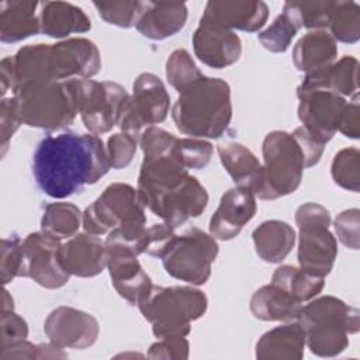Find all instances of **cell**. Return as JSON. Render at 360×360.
<instances>
[{
    "label": "cell",
    "mask_w": 360,
    "mask_h": 360,
    "mask_svg": "<svg viewBox=\"0 0 360 360\" xmlns=\"http://www.w3.org/2000/svg\"><path fill=\"white\" fill-rule=\"evenodd\" d=\"M111 163L98 135L62 132L42 138L32 156L37 186L51 198L62 200L96 184Z\"/></svg>",
    "instance_id": "6da1fadb"
},
{
    "label": "cell",
    "mask_w": 360,
    "mask_h": 360,
    "mask_svg": "<svg viewBox=\"0 0 360 360\" xmlns=\"http://www.w3.org/2000/svg\"><path fill=\"white\" fill-rule=\"evenodd\" d=\"M14 58L17 86L30 82H66L90 79L101 69L97 45L87 38H69L56 44L25 45Z\"/></svg>",
    "instance_id": "7a4b0ae2"
},
{
    "label": "cell",
    "mask_w": 360,
    "mask_h": 360,
    "mask_svg": "<svg viewBox=\"0 0 360 360\" xmlns=\"http://www.w3.org/2000/svg\"><path fill=\"white\" fill-rule=\"evenodd\" d=\"M176 128L191 138L217 139L232 120L231 87L219 77L202 76L179 93L172 108Z\"/></svg>",
    "instance_id": "3957f363"
},
{
    "label": "cell",
    "mask_w": 360,
    "mask_h": 360,
    "mask_svg": "<svg viewBox=\"0 0 360 360\" xmlns=\"http://www.w3.org/2000/svg\"><path fill=\"white\" fill-rule=\"evenodd\" d=\"M305 332V345L319 357H335L349 346V335L360 329V315L333 295H322L302 305L297 318Z\"/></svg>",
    "instance_id": "277c9868"
},
{
    "label": "cell",
    "mask_w": 360,
    "mask_h": 360,
    "mask_svg": "<svg viewBox=\"0 0 360 360\" xmlns=\"http://www.w3.org/2000/svg\"><path fill=\"white\" fill-rule=\"evenodd\" d=\"M208 307L205 294L190 285H153L138 304L143 318L152 325V333L166 336H187L191 322L200 319Z\"/></svg>",
    "instance_id": "5b68a950"
},
{
    "label": "cell",
    "mask_w": 360,
    "mask_h": 360,
    "mask_svg": "<svg viewBox=\"0 0 360 360\" xmlns=\"http://www.w3.org/2000/svg\"><path fill=\"white\" fill-rule=\"evenodd\" d=\"M21 122L48 131L73 124L77 112L72 80L30 82L14 89Z\"/></svg>",
    "instance_id": "8992f818"
},
{
    "label": "cell",
    "mask_w": 360,
    "mask_h": 360,
    "mask_svg": "<svg viewBox=\"0 0 360 360\" xmlns=\"http://www.w3.org/2000/svg\"><path fill=\"white\" fill-rule=\"evenodd\" d=\"M262 153V181L255 195L260 200H277L294 193L307 167L302 149L292 134L269 132L263 139Z\"/></svg>",
    "instance_id": "52a82bcc"
},
{
    "label": "cell",
    "mask_w": 360,
    "mask_h": 360,
    "mask_svg": "<svg viewBox=\"0 0 360 360\" xmlns=\"http://www.w3.org/2000/svg\"><path fill=\"white\" fill-rule=\"evenodd\" d=\"M295 222L300 267L321 277L328 276L338 256V240L329 231V211L318 202H305L297 208Z\"/></svg>",
    "instance_id": "ba28073f"
},
{
    "label": "cell",
    "mask_w": 360,
    "mask_h": 360,
    "mask_svg": "<svg viewBox=\"0 0 360 360\" xmlns=\"http://www.w3.org/2000/svg\"><path fill=\"white\" fill-rule=\"evenodd\" d=\"M214 236L198 228L176 235L162 256L166 273L191 285H202L211 277V267L218 256Z\"/></svg>",
    "instance_id": "9c48e42d"
},
{
    "label": "cell",
    "mask_w": 360,
    "mask_h": 360,
    "mask_svg": "<svg viewBox=\"0 0 360 360\" xmlns=\"http://www.w3.org/2000/svg\"><path fill=\"white\" fill-rule=\"evenodd\" d=\"M77 112L86 129L94 135L111 131L121 118L128 91L115 82H97L93 79H73Z\"/></svg>",
    "instance_id": "30bf717a"
},
{
    "label": "cell",
    "mask_w": 360,
    "mask_h": 360,
    "mask_svg": "<svg viewBox=\"0 0 360 360\" xmlns=\"http://www.w3.org/2000/svg\"><path fill=\"white\" fill-rule=\"evenodd\" d=\"M145 207L138 190L127 183H112L83 211L82 226L84 232L101 236L114 228L143 218Z\"/></svg>",
    "instance_id": "8fae6325"
},
{
    "label": "cell",
    "mask_w": 360,
    "mask_h": 360,
    "mask_svg": "<svg viewBox=\"0 0 360 360\" xmlns=\"http://www.w3.org/2000/svg\"><path fill=\"white\" fill-rule=\"evenodd\" d=\"M170 110V96L165 83L153 73H141L134 84L120 118V128L136 138L142 129L166 120Z\"/></svg>",
    "instance_id": "7c38bea8"
},
{
    "label": "cell",
    "mask_w": 360,
    "mask_h": 360,
    "mask_svg": "<svg viewBox=\"0 0 360 360\" xmlns=\"http://www.w3.org/2000/svg\"><path fill=\"white\" fill-rule=\"evenodd\" d=\"M60 240L44 232H32L22 240V256L18 277L34 280L44 288L63 287L70 274L60 260Z\"/></svg>",
    "instance_id": "4fadbf2b"
},
{
    "label": "cell",
    "mask_w": 360,
    "mask_h": 360,
    "mask_svg": "<svg viewBox=\"0 0 360 360\" xmlns=\"http://www.w3.org/2000/svg\"><path fill=\"white\" fill-rule=\"evenodd\" d=\"M297 96L301 127L318 142L326 145L338 131L347 101L326 90H297Z\"/></svg>",
    "instance_id": "5bb4252c"
},
{
    "label": "cell",
    "mask_w": 360,
    "mask_h": 360,
    "mask_svg": "<svg viewBox=\"0 0 360 360\" xmlns=\"http://www.w3.org/2000/svg\"><path fill=\"white\" fill-rule=\"evenodd\" d=\"M44 332L51 343L62 349H87L100 333L98 321L89 312L60 305L49 312Z\"/></svg>",
    "instance_id": "9a60e30c"
},
{
    "label": "cell",
    "mask_w": 360,
    "mask_h": 360,
    "mask_svg": "<svg viewBox=\"0 0 360 360\" xmlns=\"http://www.w3.org/2000/svg\"><path fill=\"white\" fill-rule=\"evenodd\" d=\"M193 49L197 59L204 65L224 69L239 60L242 41L235 31L201 18L193 35Z\"/></svg>",
    "instance_id": "2e32d148"
},
{
    "label": "cell",
    "mask_w": 360,
    "mask_h": 360,
    "mask_svg": "<svg viewBox=\"0 0 360 360\" xmlns=\"http://www.w3.org/2000/svg\"><path fill=\"white\" fill-rule=\"evenodd\" d=\"M107 248V269L111 283L121 298L131 305H136L148 295L153 284L148 273L138 260V255L121 248Z\"/></svg>",
    "instance_id": "e0dca14e"
},
{
    "label": "cell",
    "mask_w": 360,
    "mask_h": 360,
    "mask_svg": "<svg viewBox=\"0 0 360 360\" xmlns=\"http://www.w3.org/2000/svg\"><path fill=\"white\" fill-rule=\"evenodd\" d=\"M257 211L256 195L245 187L235 186L225 191L210 219V235L219 240H231L240 233Z\"/></svg>",
    "instance_id": "ac0fdd59"
},
{
    "label": "cell",
    "mask_w": 360,
    "mask_h": 360,
    "mask_svg": "<svg viewBox=\"0 0 360 360\" xmlns=\"http://www.w3.org/2000/svg\"><path fill=\"white\" fill-rule=\"evenodd\" d=\"M208 193L205 187L191 174L173 191L162 197L150 210L165 224L181 226L190 218H195L207 208Z\"/></svg>",
    "instance_id": "d6986e66"
},
{
    "label": "cell",
    "mask_w": 360,
    "mask_h": 360,
    "mask_svg": "<svg viewBox=\"0 0 360 360\" xmlns=\"http://www.w3.org/2000/svg\"><path fill=\"white\" fill-rule=\"evenodd\" d=\"M60 260L70 276L96 277L107 267V248L100 236L83 232L62 243Z\"/></svg>",
    "instance_id": "ffe728a7"
},
{
    "label": "cell",
    "mask_w": 360,
    "mask_h": 360,
    "mask_svg": "<svg viewBox=\"0 0 360 360\" xmlns=\"http://www.w3.org/2000/svg\"><path fill=\"white\" fill-rule=\"evenodd\" d=\"M267 17L269 7L264 1L211 0L205 4L201 18L231 31L239 30L246 32H256L263 28Z\"/></svg>",
    "instance_id": "44dd1931"
},
{
    "label": "cell",
    "mask_w": 360,
    "mask_h": 360,
    "mask_svg": "<svg viewBox=\"0 0 360 360\" xmlns=\"http://www.w3.org/2000/svg\"><path fill=\"white\" fill-rule=\"evenodd\" d=\"M187 6L179 1H141L135 22L138 32L149 39L162 41L176 35L187 21Z\"/></svg>",
    "instance_id": "7402d4cb"
},
{
    "label": "cell",
    "mask_w": 360,
    "mask_h": 360,
    "mask_svg": "<svg viewBox=\"0 0 360 360\" xmlns=\"http://www.w3.org/2000/svg\"><path fill=\"white\" fill-rule=\"evenodd\" d=\"M297 90H326L342 97L356 96L359 90V60L352 55H345L338 62L305 75Z\"/></svg>",
    "instance_id": "603a6c76"
},
{
    "label": "cell",
    "mask_w": 360,
    "mask_h": 360,
    "mask_svg": "<svg viewBox=\"0 0 360 360\" xmlns=\"http://www.w3.org/2000/svg\"><path fill=\"white\" fill-rule=\"evenodd\" d=\"M305 349V332L294 321L276 326L260 336L256 343L259 360H301Z\"/></svg>",
    "instance_id": "cb8c5ba5"
},
{
    "label": "cell",
    "mask_w": 360,
    "mask_h": 360,
    "mask_svg": "<svg viewBox=\"0 0 360 360\" xmlns=\"http://www.w3.org/2000/svg\"><path fill=\"white\" fill-rule=\"evenodd\" d=\"M39 1H1L0 3V39L14 44L41 32Z\"/></svg>",
    "instance_id": "d4e9b609"
},
{
    "label": "cell",
    "mask_w": 360,
    "mask_h": 360,
    "mask_svg": "<svg viewBox=\"0 0 360 360\" xmlns=\"http://www.w3.org/2000/svg\"><path fill=\"white\" fill-rule=\"evenodd\" d=\"M41 32L51 38H65L70 34L87 32L91 21L86 13L66 1H42L39 6Z\"/></svg>",
    "instance_id": "484cf974"
},
{
    "label": "cell",
    "mask_w": 360,
    "mask_h": 360,
    "mask_svg": "<svg viewBox=\"0 0 360 360\" xmlns=\"http://www.w3.org/2000/svg\"><path fill=\"white\" fill-rule=\"evenodd\" d=\"M250 312L256 319L266 322L297 321L302 302L287 291L270 283L256 290L250 298Z\"/></svg>",
    "instance_id": "4316f807"
},
{
    "label": "cell",
    "mask_w": 360,
    "mask_h": 360,
    "mask_svg": "<svg viewBox=\"0 0 360 360\" xmlns=\"http://www.w3.org/2000/svg\"><path fill=\"white\" fill-rule=\"evenodd\" d=\"M217 150L222 166L233 183L256 194L262 181V163L256 155L238 142L219 143Z\"/></svg>",
    "instance_id": "83f0119b"
},
{
    "label": "cell",
    "mask_w": 360,
    "mask_h": 360,
    "mask_svg": "<svg viewBox=\"0 0 360 360\" xmlns=\"http://www.w3.org/2000/svg\"><path fill=\"white\" fill-rule=\"evenodd\" d=\"M336 56V41L326 31H309L298 39L292 49V63L305 75L332 65Z\"/></svg>",
    "instance_id": "f1b7e54d"
},
{
    "label": "cell",
    "mask_w": 360,
    "mask_h": 360,
    "mask_svg": "<svg viewBox=\"0 0 360 360\" xmlns=\"http://www.w3.org/2000/svg\"><path fill=\"white\" fill-rule=\"evenodd\" d=\"M256 255L267 263H281L292 250L297 235L294 228L280 219L262 222L252 233Z\"/></svg>",
    "instance_id": "f546056e"
},
{
    "label": "cell",
    "mask_w": 360,
    "mask_h": 360,
    "mask_svg": "<svg viewBox=\"0 0 360 360\" xmlns=\"http://www.w3.org/2000/svg\"><path fill=\"white\" fill-rule=\"evenodd\" d=\"M270 283L287 291L297 301L305 302L315 298L322 291L325 285V277L304 270L300 266L295 267L284 264L276 269Z\"/></svg>",
    "instance_id": "4dcf8cb0"
},
{
    "label": "cell",
    "mask_w": 360,
    "mask_h": 360,
    "mask_svg": "<svg viewBox=\"0 0 360 360\" xmlns=\"http://www.w3.org/2000/svg\"><path fill=\"white\" fill-rule=\"evenodd\" d=\"M83 212L72 202H51L44 208L41 232L58 240L70 239L82 226Z\"/></svg>",
    "instance_id": "1f68e13d"
},
{
    "label": "cell",
    "mask_w": 360,
    "mask_h": 360,
    "mask_svg": "<svg viewBox=\"0 0 360 360\" xmlns=\"http://www.w3.org/2000/svg\"><path fill=\"white\" fill-rule=\"evenodd\" d=\"M336 1H287L283 7V14L287 15L294 25L300 28L323 31L328 28L330 14Z\"/></svg>",
    "instance_id": "d6a6232c"
},
{
    "label": "cell",
    "mask_w": 360,
    "mask_h": 360,
    "mask_svg": "<svg viewBox=\"0 0 360 360\" xmlns=\"http://www.w3.org/2000/svg\"><path fill=\"white\" fill-rule=\"evenodd\" d=\"M328 28L335 41L345 44L357 42L360 39V6L356 1H336Z\"/></svg>",
    "instance_id": "836d02e7"
},
{
    "label": "cell",
    "mask_w": 360,
    "mask_h": 360,
    "mask_svg": "<svg viewBox=\"0 0 360 360\" xmlns=\"http://www.w3.org/2000/svg\"><path fill=\"white\" fill-rule=\"evenodd\" d=\"M202 76L204 75L186 49H174L169 55L166 60V79L179 93L184 91Z\"/></svg>",
    "instance_id": "e575fe53"
},
{
    "label": "cell",
    "mask_w": 360,
    "mask_h": 360,
    "mask_svg": "<svg viewBox=\"0 0 360 360\" xmlns=\"http://www.w3.org/2000/svg\"><path fill=\"white\" fill-rule=\"evenodd\" d=\"M333 181L349 191L360 190V152L356 148H345L339 150L330 166Z\"/></svg>",
    "instance_id": "d590c367"
},
{
    "label": "cell",
    "mask_w": 360,
    "mask_h": 360,
    "mask_svg": "<svg viewBox=\"0 0 360 360\" xmlns=\"http://www.w3.org/2000/svg\"><path fill=\"white\" fill-rule=\"evenodd\" d=\"M214 146L210 141L201 138H177L172 155L176 160L188 169H204L212 158Z\"/></svg>",
    "instance_id": "8d00e7d4"
},
{
    "label": "cell",
    "mask_w": 360,
    "mask_h": 360,
    "mask_svg": "<svg viewBox=\"0 0 360 360\" xmlns=\"http://www.w3.org/2000/svg\"><path fill=\"white\" fill-rule=\"evenodd\" d=\"M297 32L298 28L294 25V22L281 13L266 30L257 34V39L264 49L274 53H281L288 49Z\"/></svg>",
    "instance_id": "74e56055"
},
{
    "label": "cell",
    "mask_w": 360,
    "mask_h": 360,
    "mask_svg": "<svg viewBox=\"0 0 360 360\" xmlns=\"http://www.w3.org/2000/svg\"><path fill=\"white\" fill-rule=\"evenodd\" d=\"M94 7L98 11V15L108 24L117 25L120 28H129L135 25L141 1L121 0V1H94Z\"/></svg>",
    "instance_id": "f35d334b"
},
{
    "label": "cell",
    "mask_w": 360,
    "mask_h": 360,
    "mask_svg": "<svg viewBox=\"0 0 360 360\" xmlns=\"http://www.w3.org/2000/svg\"><path fill=\"white\" fill-rule=\"evenodd\" d=\"M139 143V138L128 134V132H117L110 135L107 139V155L112 169H124L127 167L136 152Z\"/></svg>",
    "instance_id": "ab89813d"
},
{
    "label": "cell",
    "mask_w": 360,
    "mask_h": 360,
    "mask_svg": "<svg viewBox=\"0 0 360 360\" xmlns=\"http://www.w3.org/2000/svg\"><path fill=\"white\" fill-rule=\"evenodd\" d=\"M22 256V240L17 235L1 239L0 274L3 285L11 283L20 274Z\"/></svg>",
    "instance_id": "60d3db41"
},
{
    "label": "cell",
    "mask_w": 360,
    "mask_h": 360,
    "mask_svg": "<svg viewBox=\"0 0 360 360\" xmlns=\"http://www.w3.org/2000/svg\"><path fill=\"white\" fill-rule=\"evenodd\" d=\"M190 343L186 336H166L152 343L148 350L149 359L186 360L188 359Z\"/></svg>",
    "instance_id": "b9f144b4"
},
{
    "label": "cell",
    "mask_w": 360,
    "mask_h": 360,
    "mask_svg": "<svg viewBox=\"0 0 360 360\" xmlns=\"http://www.w3.org/2000/svg\"><path fill=\"white\" fill-rule=\"evenodd\" d=\"M176 139L177 138L173 134L153 125L142 131L139 136V146L143 156H158L170 152Z\"/></svg>",
    "instance_id": "7bdbcfd3"
},
{
    "label": "cell",
    "mask_w": 360,
    "mask_h": 360,
    "mask_svg": "<svg viewBox=\"0 0 360 360\" xmlns=\"http://www.w3.org/2000/svg\"><path fill=\"white\" fill-rule=\"evenodd\" d=\"M359 225H360V211L357 208H350L342 211L335 222L333 228L338 239L349 249H359Z\"/></svg>",
    "instance_id": "ee69618b"
},
{
    "label": "cell",
    "mask_w": 360,
    "mask_h": 360,
    "mask_svg": "<svg viewBox=\"0 0 360 360\" xmlns=\"http://www.w3.org/2000/svg\"><path fill=\"white\" fill-rule=\"evenodd\" d=\"M28 325L22 316L13 311L0 312V349L25 340Z\"/></svg>",
    "instance_id": "f6af8a7d"
},
{
    "label": "cell",
    "mask_w": 360,
    "mask_h": 360,
    "mask_svg": "<svg viewBox=\"0 0 360 360\" xmlns=\"http://www.w3.org/2000/svg\"><path fill=\"white\" fill-rule=\"evenodd\" d=\"M21 118H20V111L18 105L14 97L10 98H3L0 104V139H1V149L3 155L7 149V145L15 131L21 125Z\"/></svg>",
    "instance_id": "bcb514c9"
},
{
    "label": "cell",
    "mask_w": 360,
    "mask_h": 360,
    "mask_svg": "<svg viewBox=\"0 0 360 360\" xmlns=\"http://www.w3.org/2000/svg\"><path fill=\"white\" fill-rule=\"evenodd\" d=\"M176 232L174 228L162 222V224H155L150 228L146 229V239H145V252L149 256L159 257L165 255L169 245L174 239Z\"/></svg>",
    "instance_id": "7dc6e473"
},
{
    "label": "cell",
    "mask_w": 360,
    "mask_h": 360,
    "mask_svg": "<svg viewBox=\"0 0 360 360\" xmlns=\"http://www.w3.org/2000/svg\"><path fill=\"white\" fill-rule=\"evenodd\" d=\"M338 131L346 138L357 139L360 135V105L359 96H353V100L349 101L342 112Z\"/></svg>",
    "instance_id": "c3c4849f"
},
{
    "label": "cell",
    "mask_w": 360,
    "mask_h": 360,
    "mask_svg": "<svg viewBox=\"0 0 360 360\" xmlns=\"http://www.w3.org/2000/svg\"><path fill=\"white\" fill-rule=\"evenodd\" d=\"M292 136L297 139V142L302 149V153L305 158V167L308 169L315 166L321 160L325 145H322L314 136H311L302 127L295 128L292 132Z\"/></svg>",
    "instance_id": "681fc988"
},
{
    "label": "cell",
    "mask_w": 360,
    "mask_h": 360,
    "mask_svg": "<svg viewBox=\"0 0 360 360\" xmlns=\"http://www.w3.org/2000/svg\"><path fill=\"white\" fill-rule=\"evenodd\" d=\"M0 359L1 360H10V359H37V345H32L31 342L21 340L14 345L1 347L0 350Z\"/></svg>",
    "instance_id": "f907efd6"
},
{
    "label": "cell",
    "mask_w": 360,
    "mask_h": 360,
    "mask_svg": "<svg viewBox=\"0 0 360 360\" xmlns=\"http://www.w3.org/2000/svg\"><path fill=\"white\" fill-rule=\"evenodd\" d=\"M17 84L15 80V69H14V58L6 56L0 62V90L1 97L4 98V94L11 90L14 91Z\"/></svg>",
    "instance_id": "816d5d0a"
},
{
    "label": "cell",
    "mask_w": 360,
    "mask_h": 360,
    "mask_svg": "<svg viewBox=\"0 0 360 360\" xmlns=\"http://www.w3.org/2000/svg\"><path fill=\"white\" fill-rule=\"evenodd\" d=\"M14 309V300L7 288H3L1 295V311H13Z\"/></svg>",
    "instance_id": "f5cc1de1"
}]
</instances>
